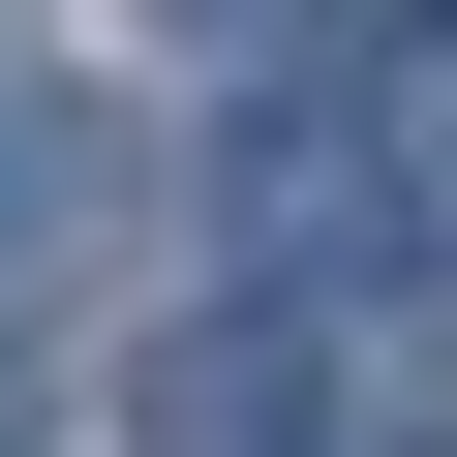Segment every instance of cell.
Here are the masks:
<instances>
[{
  "instance_id": "cell-3",
  "label": "cell",
  "mask_w": 457,
  "mask_h": 457,
  "mask_svg": "<svg viewBox=\"0 0 457 457\" xmlns=\"http://www.w3.org/2000/svg\"><path fill=\"white\" fill-rule=\"evenodd\" d=\"M183 31H275V0H183Z\"/></svg>"
},
{
  "instance_id": "cell-2",
  "label": "cell",
  "mask_w": 457,
  "mask_h": 457,
  "mask_svg": "<svg viewBox=\"0 0 457 457\" xmlns=\"http://www.w3.org/2000/svg\"><path fill=\"white\" fill-rule=\"evenodd\" d=\"M92 213H122V122H92V92H31V62H0V275H62Z\"/></svg>"
},
{
  "instance_id": "cell-1",
  "label": "cell",
  "mask_w": 457,
  "mask_h": 457,
  "mask_svg": "<svg viewBox=\"0 0 457 457\" xmlns=\"http://www.w3.org/2000/svg\"><path fill=\"white\" fill-rule=\"evenodd\" d=\"M305 305H213V336H153V457H305Z\"/></svg>"
}]
</instances>
